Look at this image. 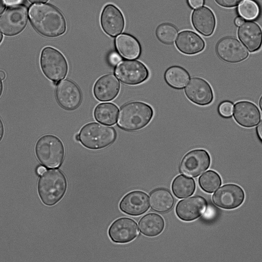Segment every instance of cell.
<instances>
[{"mask_svg": "<svg viewBox=\"0 0 262 262\" xmlns=\"http://www.w3.org/2000/svg\"><path fill=\"white\" fill-rule=\"evenodd\" d=\"M118 113V108L115 104L112 103H102L96 106L94 115L98 122L112 125L116 122Z\"/></svg>", "mask_w": 262, "mask_h": 262, "instance_id": "27", "label": "cell"}, {"mask_svg": "<svg viewBox=\"0 0 262 262\" xmlns=\"http://www.w3.org/2000/svg\"><path fill=\"white\" fill-rule=\"evenodd\" d=\"M165 223L159 214L154 213L143 216L139 222L140 231L143 235L154 237L159 235L163 230Z\"/></svg>", "mask_w": 262, "mask_h": 262, "instance_id": "25", "label": "cell"}, {"mask_svg": "<svg viewBox=\"0 0 262 262\" xmlns=\"http://www.w3.org/2000/svg\"><path fill=\"white\" fill-rule=\"evenodd\" d=\"M2 38H3V35H2V34L1 33V42H2Z\"/></svg>", "mask_w": 262, "mask_h": 262, "instance_id": "47", "label": "cell"}, {"mask_svg": "<svg viewBox=\"0 0 262 262\" xmlns=\"http://www.w3.org/2000/svg\"><path fill=\"white\" fill-rule=\"evenodd\" d=\"M31 3H43L46 2L48 0H29Z\"/></svg>", "mask_w": 262, "mask_h": 262, "instance_id": "40", "label": "cell"}, {"mask_svg": "<svg viewBox=\"0 0 262 262\" xmlns=\"http://www.w3.org/2000/svg\"><path fill=\"white\" fill-rule=\"evenodd\" d=\"M184 91L191 102L199 105H208L213 99L211 86L207 81L200 77L191 78Z\"/></svg>", "mask_w": 262, "mask_h": 262, "instance_id": "13", "label": "cell"}, {"mask_svg": "<svg viewBox=\"0 0 262 262\" xmlns=\"http://www.w3.org/2000/svg\"><path fill=\"white\" fill-rule=\"evenodd\" d=\"M239 15L248 20L256 18L259 15V9L258 5L252 0H244L238 8Z\"/></svg>", "mask_w": 262, "mask_h": 262, "instance_id": "31", "label": "cell"}, {"mask_svg": "<svg viewBox=\"0 0 262 262\" xmlns=\"http://www.w3.org/2000/svg\"><path fill=\"white\" fill-rule=\"evenodd\" d=\"M115 45L118 52L127 59H135L139 57L141 52L140 45L134 36L122 34L115 40Z\"/></svg>", "mask_w": 262, "mask_h": 262, "instance_id": "24", "label": "cell"}, {"mask_svg": "<svg viewBox=\"0 0 262 262\" xmlns=\"http://www.w3.org/2000/svg\"><path fill=\"white\" fill-rule=\"evenodd\" d=\"M149 203L153 210L163 213L172 209L174 205V199L169 190L159 188L150 193Z\"/></svg>", "mask_w": 262, "mask_h": 262, "instance_id": "23", "label": "cell"}, {"mask_svg": "<svg viewBox=\"0 0 262 262\" xmlns=\"http://www.w3.org/2000/svg\"><path fill=\"white\" fill-rule=\"evenodd\" d=\"M189 6L192 8H196L202 6L204 0H188Z\"/></svg>", "mask_w": 262, "mask_h": 262, "instance_id": "35", "label": "cell"}, {"mask_svg": "<svg viewBox=\"0 0 262 262\" xmlns=\"http://www.w3.org/2000/svg\"><path fill=\"white\" fill-rule=\"evenodd\" d=\"M115 73L123 83L127 85L139 84L146 80L149 76L146 67L136 60H125L116 67Z\"/></svg>", "mask_w": 262, "mask_h": 262, "instance_id": "8", "label": "cell"}, {"mask_svg": "<svg viewBox=\"0 0 262 262\" xmlns=\"http://www.w3.org/2000/svg\"><path fill=\"white\" fill-rule=\"evenodd\" d=\"M199 183L203 190L211 193L221 185V179L216 172L208 170L200 177Z\"/></svg>", "mask_w": 262, "mask_h": 262, "instance_id": "29", "label": "cell"}, {"mask_svg": "<svg viewBox=\"0 0 262 262\" xmlns=\"http://www.w3.org/2000/svg\"><path fill=\"white\" fill-rule=\"evenodd\" d=\"M121 60V57L116 52L112 53L108 57L110 63L113 66L118 64Z\"/></svg>", "mask_w": 262, "mask_h": 262, "instance_id": "34", "label": "cell"}, {"mask_svg": "<svg viewBox=\"0 0 262 262\" xmlns=\"http://www.w3.org/2000/svg\"><path fill=\"white\" fill-rule=\"evenodd\" d=\"M215 52L223 61L229 63L241 62L249 56L245 47L235 38L224 37L215 46Z\"/></svg>", "mask_w": 262, "mask_h": 262, "instance_id": "9", "label": "cell"}, {"mask_svg": "<svg viewBox=\"0 0 262 262\" xmlns=\"http://www.w3.org/2000/svg\"><path fill=\"white\" fill-rule=\"evenodd\" d=\"M244 23V19L241 17H237L235 19V24L236 26H241Z\"/></svg>", "mask_w": 262, "mask_h": 262, "instance_id": "38", "label": "cell"}, {"mask_svg": "<svg viewBox=\"0 0 262 262\" xmlns=\"http://www.w3.org/2000/svg\"><path fill=\"white\" fill-rule=\"evenodd\" d=\"M120 210L130 215H140L149 208L148 197L141 191H133L125 195L120 202Z\"/></svg>", "mask_w": 262, "mask_h": 262, "instance_id": "17", "label": "cell"}, {"mask_svg": "<svg viewBox=\"0 0 262 262\" xmlns=\"http://www.w3.org/2000/svg\"><path fill=\"white\" fill-rule=\"evenodd\" d=\"M137 223L133 220L121 217L115 220L110 226L108 234L111 240L116 243H126L137 236Z\"/></svg>", "mask_w": 262, "mask_h": 262, "instance_id": "14", "label": "cell"}, {"mask_svg": "<svg viewBox=\"0 0 262 262\" xmlns=\"http://www.w3.org/2000/svg\"><path fill=\"white\" fill-rule=\"evenodd\" d=\"M259 106L260 108V110L262 111V95L261 96L259 100Z\"/></svg>", "mask_w": 262, "mask_h": 262, "instance_id": "43", "label": "cell"}, {"mask_svg": "<svg viewBox=\"0 0 262 262\" xmlns=\"http://www.w3.org/2000/svg\"><path fill=\"white\" fill-rule=\"evenodd\" d=\"M178 32L177 28L172 24L163 23L157 27L156 35L161 42L166 45H171L175 40Z\"/></svg>", "mask_w": 262, "mask_h": 262, "instance_id": "30", "label": "cell"}, {"mask_svg": "<svg viewBox=\"0 0 262 262\" xmlns=\"http://www.w3.org/2000/svg\"><path fill=\"white\" fill-rule=\"evenodd\" d=\"M154 115L152 107L141 101H132L120 108L118 124L126 131H136L146 126Z\"/></svg>", "mask_w": 262, "mask_h": 262, "instance_id": "3", "label": "cell"}, {"mask_svg": "<svg viewBox=\"0 0 262 262\" xmlns=\"http://www.w3.org/2000/svg\"><path fill=\"white\" fill-rule=\"evenodd\" d=\"M189 78L190 76L187 71L178 66L169 67L164 73L165 81L170 86L174 89L183 88Z\"/></svg>", "mask_w": 262, "mask_h": 262, "instance_id": "26", "label": "cell"}, {"mask_svg": "<svg viewBox=\"0 0 262 262\" xmlns=\"http://www.w3.org/2000/svg\"><path fill=\"white\" fill-rule=\"evenodd\" d=\"M27 20L28 12L25 6L17 5L9 7L1 15V31L6 35H15L23 30Z\"/></svg>", "mask_w": 262, "mask_h": 262, "instance_id": "7", "label": "cell"}, {"mask_svg": "<svg viewBox=\"0 0 262 262\" xmlns=\"http://www.w3.org/2000/svg\"><path fill=\"white\" fill-rule=\"evenodd\" d=\"M29 17L34 28L41 35L55 37L66 31V23L62 14L49 4H35L29 10Z\"/></svg>", "mask_w": 262, "mask_h": 262, "instance_id": "1", "label": "cell"}, {"mask_svg": "<svg viewBox=\"0 0 262 262\" xmlns=\"http://www.w3.org/2000/svg\"><path fill=\"white\" fill-rule=\"evenodd\" d=\"M101 26L104 32L112 36L119 34L124 26L123 15L114 5H106L101 14Z\"/></svg>", "mask_w": 262, "mask_h": 262, "instance_id": "19", "label": "cell"}, {"mask_svg": "<svg viewBox=\"0 0 262 262\" xmlns=\"http://www.w3.org/2000/svg\"><path fill=\"white\" fill-rule=\"evenodd\" d=\"M1 140H2V137H3V130H4V128H3V125L2 121H1Z\"/></svg>", "mask_w": 262, "mask_h": 262, "instance_id": "44", "label": "cell"}, {"mask_svg": "<svg viewBox=\"0 0 262 262\" xmlns=\"http://www.w3.org/2000/svg\"><path fill=\"white\" fill-rule=\"evenodd\" d=\"M207 206L206 200L201 196L190 197L178 202L176 213L184 221H192L199 217Z\"/></svg>", "mask_w": 262, "mask_h": 262, "instance_id": "16", "label": "cell"}, {"mask_svg": "<svg viewBox=\"0 0 262 262\" xmlns=\"http://www.w3.org/2000/svg\"><path fill=\"white\" fill-rule=\"evenodd\" d=\"M0 75H1V80H4L5 79V77H6L5 73L4 71H1Z\"/></svg>", "mask_w": 262, "mask_h": 262, "instance_id": "41", "label": "cell"}, {"mask_svg": "<svg viewBox=\"0 0 262 262\" xmlns=\"http://www.w3.org/2000/svg\"><path fill=\"white\" fill-rule=\"evenodd\" d=\"M240 40L250 52L258 51L262 45V31L258 25L253 21H245L237 31Z\"/></svg>", "mask_w": 262, "mask_h": 262, "instance_id": "20", "label": "cell"}, {"mask_svg": "<svg viewBox=\"0 0 262 262\" xmlns=\"http://www.w3.org/2000/svg\"><path fill=\"white\" fill-rule=\"evenodd\" d=\"M120 89L119 80L113 74L102 76L95 82L93 93L95 98L100 101H108L118 95Z\"/></svg>", "mask_w": 262, "mask_h": 262, "instance_id": "18", "label": "cell"}, {"mask_svg": "<svg viewBox=\"0 0 262 262\" xmlns=\"http://www.w3.org/2000/svg\"><path fill=\"white\" fill-rule=\"evenodd\" d=\"M218 111L222 116L230 117L233 111V104L228 101L222 102L219 106Z\"/></svg>", "mask_w": 262, "mask_h": 262, "instance_id": "32", "label": "cell"}, {"mask_svg": "<svg viewBox=\"0 0 262 262\" xmlns=\"http://www.w3.org/2000/svg\"><path fill=\"white\" fill-rule=\"evenodd\" d=\"M35 153L39 162L45 167H58L65 156L64 145L59 138L53 135H45L37 141Z\"/></svg>", "mask_w": 262, "mask_h": 262, "instance_id": "4", "label": "cell"}, {"mask_svg": "<svg viewBox=\"0 0 262 262\" xmlns=\"http://www.w3.org/2000/svg\"><path fill=\"white\" fill-rule=\"evenodd\" d=\"M243 189L235 184H227L219 188L213 195L212 201L216 206L227 209L236 208L243 202Z\"/></svg>", "mask_w": 262, "mask_h": 262, "instance_id": "12", "label": "cell"}, {"mask_svg": "<svg viewBox=\"0 0 262 262\" xmlns=\"http://www.w3.org/2000/svg\"><path fill=\"white\" fill-rule=\"evenodd\" d=\"M46 170L45 167L41 166H39L36 169L37 173L39 175L42 174Z\"/></svg>", "mask_w": 262, "mask_h": 262, "instance_id": "39", "label": "cell"}, {"mask_svg": "<svg viewBox=\"0 0 262 262\" xmlns=\"http://www.w3.org/2000/svg\"><path fill=\"white\" fill-rule=\"evenodd\" d=\"M41 69L45 76L54 84L64 78L68 71V65L64 56L57 50L47 47L41 52L40 58Z\"/></svg>", "mask_w": 262, "mask_h": 262, "instance_id": "6", "label": "cell"}, {"mask_svg": "<svg viewBox=\"0 0 262 262\" xmlns=\"http://www.w3.org/2000/svg\"><path fill=\"white\" fill-rule=\"evenodd\" d=\"M256 132L259 138L262 141V120L256 127Z\"/></svg>", "mask_w": 262, "mask_h": 262, "instance_id": "37", "label": "cell"}, {"mask_svg": "<svg viewBox=\"0 0 262 262\" xmlns=\"http://www.w3.org/2000/svg\"><path fill=\"white\" fill-rule=\"evenodd\" d=\"M79 135L81 144L86 148L93 150L108 146L115 141L117 137L113 127L97 122L84 125Z\"/></svg>", "mask_w": 262, "mask_h": 262, "instance_id": "5", "label": "cell"}, {"mask_svg": "<svg viewBox=\"0 0 262 262\" xmlns=\"http://www.w3.org/2000/svg\"><path fill=\"white\" fill-rule=\"evenodd\" d=\"M4 0H1V13H2V11L5 8V5H4Z\"/></svg>", "mask_w": 262, "mask_h": 262, "instance_id": "42", "label": "cell"}, {"mask_svg": "<svg viewBox=\"0 0 262 262\" xmlns=\"http://www.w3.org/2000/svg\"><path fill=\"white\" fill-rule=\"evenodd\" d=\"M233 116L238 124L246 128L256 126L261 118L257 106L252 102L246 100L239 101L235 104Z\"/></svg>", "mask_w": 262, "mask_h": 262, "instance_id": "15", "label": "cell"}, {"mask_svg": "<svg viewBox=\"0 0 262 262\" xmlns=\"http://www.w3.org/2000/svg\"><path fill=\"white\" fill-rule=\"evenodd\" d=\"M2 92H3V83L1 81V95H2Z\"/></svg>", "mask_w": 262, "mask_h": 262, "instance_id": "46", "label": "cell"}, {"mask_svg": "<svg viewBox=\"0 0 262 262\" xmlns=\"http://www.w3.org/2000/svg\"><path fill=\"white\" fill-rule=\"evenodd\" d=\"M210 157L208 152L203 149H196L187 153L182 159L180 172L190 177H196L209 166Z\"/></svg>", "mask_w": 262, "mask_h": 262, "instance_id": "10", "label": "cell"}, {"mask_svg": "<svg viewBox=\"0 0 262 262\" xmlns=\"http://www.w3.org/2000/svg\"><path fill=\"white\" fill-rule=\"evenodd\" d=\"M4 1L8 5H14L21 3L23 0H4Z\"/></svg>", "mask_w": 262, "mask_h": 262, "instance_id": "36", "label": "cell"}, {"mask_svg": "<svg viewBox=\"0 0 262 262\" xmlns=\"http://www.w3.org/2000/svg\"><path fill=\"white\" fill-rule=\"evenodd\" d=\"M194 28L205 36L211 35L215 27V18L212 11L208 8L202 7L195 10L191 16Z\"/></svg>", "mask_w": 262, "mask_h": 262, "instance_id": "21", "label": "cell"}, {"mask_svg": "<svg viewBox=\"0 0 262 262\" xmlns=\"http://www.w3.org/2000/svg\"><path fill=\"white\" fill-rule=\"evenodd\" d=\"M75 139H76V140H77V141H79L80 138H79V135L77 134V135L75 136Z\"/></svg>", "mask_w": 262, "mask_h": 262, "instance_id": "45", "label": "cell"}, {"mask_svg": "<svg viewBox=\"0 0 262 262\" xmlns=\"http://www.w3.org/2000/svg\"><path fill=\"white\" fill-rule=\"evenodd\" d=\"M55 97L58 104L67 110L77 108L82 101V93L78 85L71 80L66 79L57 83Z\"/></svg>", "mask_w": 262, "mask_h": 262, "instance_id": "11", "label": "cell"}, {"mask_svg": "<svg viewBox=\"0 0 262 262\" xmlns=\"http://www.w3.org/2000/svg\"><path fill=\"white\" fill-rule=\"evenodd\" d=\"M176 45L182 53L193 55L203 50L205 42L195 33L190 31H184L179 34L176 41Z\"/></svg>", "mask_w": 262, "mask_h": 262, "instance_id": "22", "label": "cell"}, {"mask_svg": "<svg viewBox=\"0 0 262 262\" xmlns=\"http://www.w3.org/2000/svg\"><path fill=\"white\" fill-rule=\"evenodd\" d=\"M219 5L226 7L231 8L236 6L243 0H214Z\"/></svg>", "mask_w": 262, "mask_h": 262, "instance_id": "33", "label": "cell"}, {"mask_svg": "<svg viewBox=\"0 0 262 262\" xmlns=\"http://www.w3.org/2000/svg\"><path fill=\"white\" fill-rule=\"evenodd\" d=\"M67 186L66 177L60 170L48 169L39 177L37 191L42 203L46 206H52L63 198Z\"/></svg>", "mask_w": 262, "mask_h": 262, "instance_id": "2", "label": "cell"}, {"mask_svg": "<svg viewBox=\"0 0 262 262\" xmlns=\"http://www.w3.org/2000/svg\"><path fill=\"white\" fill-rule=\"evenodd\" d=\"M171 188L175 196L181 199L189 196L193 193L195 189V184L192 179L179 175L173 180Z\"/></svg>", "mask_w": 262, "mask_h": 262, "instance_id": "28", "label": "cell"}]
</instances>
